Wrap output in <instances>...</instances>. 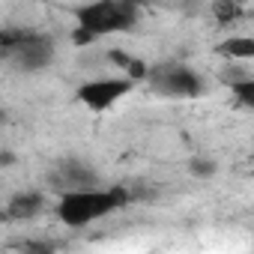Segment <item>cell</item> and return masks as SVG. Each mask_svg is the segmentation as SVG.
Listing matches in <instances>:
<instances>
[{"instance_id": "cell-7", "label": "cell", "mask_w": 254, "mask_h": 254, "mask_svg": "<svg viewBox=\"0 0 254 254\" xmlns=\"http://www.w3.org/2000/svg\"><path fill=\"white\" fill-rule=\"evenodd\" d=\"M108 60H111L114 66H120V69H126V72H129V78H132V81H141V78H150V66H147L144 60H138V57H132V54H126V51H120V48H114V51H108Z\"/></svg>"}, {"instance_id": "cell-3", "label": "cell", "mask_w": 254, "mask_h": 254, "mask_svg": "<svg viewBox=\"0 0 254 254\" xmlns=\"http://www.w3.org/2000/svg\"><path fill=\"white\" fill-rule=\"evenodd\" d=\"M132 90V78H102V81H87L78 87V102L87 105L90 111H108L117 99H123Z\"/></svg>"}, {"instance_id": "cell-4", "label": "cell", "mask_w": 254, "mask_h": 254, "mask_svg": "<svg viewBox=\"0 0 254 254\" xmlns=\"http://www.w3.org/2000/svg\"><path fill=\"white\" fill-rule=\"evenodd\" d=\"M153 84L168 93V96H200L203 93V78L186 66H159L156 72H150Z\"/></svg>"}, {"instance_id": "cell-11", "label": "cell", "mask_w": 254, "mask_h": 254, "mask_svg": "<svg viewBox=\"0 0 254 254\" xmlns=\"http://www.w3.org/2000/svg\"><path fill=\"white\" fill-rule=\"evenodd\" d=\"M233 99H236L242 108H251V111H254V78H239V81H233Z\"/></svg>"}, {"instance_id": "cell-13", "label": "cell", "mask_w": 254, "mask_h": 254, "mask_svg": "<svg viewBox=\"0 0 254 254\" xmlns=\"http://www.w3.org/2000/svg\"><path fill=\"white\" fill-rule=\"evenodd\" d=\"M191 171H194L197 177H206V174L215 171V165H212V162H203V159H194V162H191Z\"/></svg>"}, {"instance_id": "cell-9", "label": "cell", "mask_w": 254, "mask_h": 254, "mask_svg": "<svg viewBox=\"0 0 254 254\" xmlns=\"http://www.w3.org/2000/svg\"><path fill=\"white\" fill-rule=\"evenodd\" d=\"M218 54L233 57V60H251L254 57V39L251 36H233L218 45Z\"/></svg>"}, {"instance_id": "cell-6", "label": "cell", "mask_w": 254, "mask_h": 254, "mask_svg": "<svg viewBox=\"0 0 254 254\" xmlns=\"http://www.w3.org/2000/svg\"><path fill=\"white\" fill-rule=\"evenodd\" d=\"M45 206V197L39 191H27V194H15L9 200V209H6V218H33L39 215Z\"/></svg>"}, {"instance_id": "cell-2", "label": "cell", "mask_w": 254, "mask_h": 254, "mask_svg": "<svg viewBox=\"0 0 254 254\" xmlns=\"http://www.w3.org/2000/svg\"><path fill=\"white\" fill-rule=\"evenodd\" d=\"M81 27H90L96 36L132 30L138 21V0H96L75 12Z\"/></svg>"}, {"instance_id": "cell-10", "label": "cell", "mask_w": 254, "mask_h": 254, "mask_svg": "<svg viewBox=\"0 0 254 254\" xmlns=\"http://www.w3.org/2000/svg\"><path fill=\"white\" fill-rule=\"evenodd\" d=\"M218 24H230L242 15V6H239V0H215V6H212Z\"/></svg>"}, {"instance_id": "cell-5", "label": "cell", "mask_w": 254, "mask_h": 254, "mask_svg": "<svg viewBox=\"0 0 254 254\" xmlns=\"http://www.w3.org/2000/svg\"><path fill=\"white\" fill-rule=\"evenodd\" d=\"M9 57H15V63H18L21 69H27V72H39V69H45V66L51 63V57H54V42H51V36L27 33V36L21 39V45H18Z\"/></svg>"}, {"instance_id": "cell-1", "label": "cell", "mask_w": 254, "mask_h": 254, "mask_svg": "<svg viewBox=\"0 0 254 254\" xmlns=\"http://www.w3.org/2000/svg\"><path fill=\"white\" fill-rule=\"evenodd\" d=\"M129 203V191L114 186L108 191H93V189H72L60 197V206H57V215L63 224L69 227H81L87 221H96L120 206Z\"/></svg>"}, {"instance_id": "cell-8", "label": "cell", "mask_w": 254, "mask_h": 254, "mask_svg": "<svg viewBox=\"0 0 254 254\" xmlns=\"http://www.w3.org/2000/svg\"><path fill=\"white\" fill-rule=\"evenodd\" d=\"M60 180H63V183H69V186H75V189H90V186L96 183V177H93V174L78 162V159H72V162H66V165H63Z\"/></svg>"}, {"instance_id": "cell-12", "label": "cell", "mask_w": 254, "mask_h": 254, "mask_svg": "<svg viewBox=\"0 0 254 254\" xmlns=\"http://www.w3.org/2000/svg\"><path fill=\"white\" fill-rule=\"evenodd\" d=\"M90 42H96V33L90 30V27H75L72 30V45H78V48H84V45H90Z\"/></svg>"}]
</instances>
